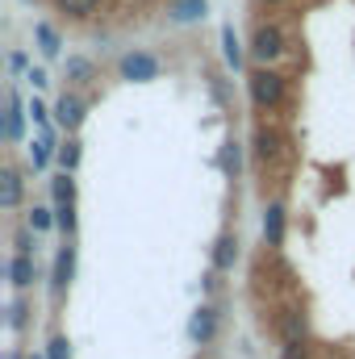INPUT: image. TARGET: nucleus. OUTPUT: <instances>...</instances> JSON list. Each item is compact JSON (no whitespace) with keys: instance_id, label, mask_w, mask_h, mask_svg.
<instances>
[{"instance_id":"f257e3e1","label":"nucleus","mask_w":355,"mask_h":359,"mask_svg":"<svg viewBox=\"0 0 355 359\" xmlns=\"http://www.w3.org/2000/svg\"><path fill=\"white\" fill-rule=\"evenodd\" d=\"M247 96L260 113H276L288 100V76L276 67H251L247 72Z\"/></svg>"},{"instance_id":"f03ea898","label":"nucleus","mask_w":355,"mask_h":359,"mask_svg":"<svg viewBox=\"0 0 355 359\" xmlns=\"http://www.w3.org/2000/svg\"><path fill=\"white\" fill-rule=\"evenodd\" d=\"M247 55L255 67H276L284 55H288V34L280 21H260L251 29V42H247Z\"/></svg>"},{"instance_id":"7ed1b4c3","label":"nucleus","mask_w":355,"mask_h":359,"mask_svg":"<svg viewBox=\"0 0 355 359\" xmlns=\"http://www.w3.org/2000/svg\"><path fill=\"white\" fill-rule=\"evenodd\" d=\"M159 72H163L159 55H155V50H142V46H134V50H126V55L117 59V76H121L126 84H155Z\"/></svg>"},{"instance_id":"20e7f679","label":"nucleus","mask_w":355,"mask_h":359,"mask_svg":"<svg viewBox=\"0 0 355 359\" xmlns=\"http://www.w3.org/2000/svg\"><path fill=\"white\" fill-rule=\"evenodd\" d=\"M217 330H222V309L213 301H201L192 309V318H188V343L192 347H209L217 339Z\"/></svg>"},{"instance_id":"39448f33","label":"nucleus","mask_w":355,"mask_h":359,"mask_svg":"<svg viewBox=\"0 0 355 359\" xmlns=\"http://www.w3.org/2000/svg\"><path fill=\"white\" fill-rule=\"evenodd\" d=\"M76 259H80L76 238H63V247L55 251V264H51V301H63V292L72 288V280H76Z\"/></svg>"},{"instance_id":"423d86ee","label":"nucleus","mask_w":355,"mask_h":359,"mask_svg":"<svg viewBox=\"0 0 355 359\" xmlns=\"http://www.w3.org/2000/svg\"><path fill=\"white\" fill-rule=\"evenodd\" d=\"M84 117H88V100H84L80 92H63V96L55 100V126H59L63 134H80Z\"/></svg>"},{"instance_id":"0eeeda50","label":"nucleus","mask_w":355,"mask_h":359,"mask_svg":"<svg viewBox=\"0 0 355 359\" xmlns=\"http://www.w3.org/2000/svg\"><path fill=\"white\" fill-rule=\"evenodd\" d=\"M239 247H243V243H239V234H234V230H222V234H217V243H213V259H209V268L222 271V276H230V271L239 268V255H243Z\"/></svg>"},{"instance_id":"6e6552de","label":"nucleus","mask_w":355,"mask_h":359,"mask_svg":"<svg viewBox=\"0 0 355 359\" xmlns=\"http://www.w3.org/2000/svg\"><path fill=\"white\" fill-rule=\"evenodd\" d=\"M25 121H29V109L21 104L17 88H8V96H4V142H21L25 138Z\"/></svg>"},{"instance_id":"1a4fd4ad","label":"nucleus","mask_w":355,"mask_h":359,"mask_svg":"<svg viewBox=\"0 0 355 359\" xmlns=\"http://www.w3.org/2000/svg\"><path fill=\"white\" fill-rule=\"evenodd\" d=\"M276 330H280V343H309V318L293 305L276 313Z\"/></svg>"},{"instance_id":"9d476101","label":"nucleus","mask_w":355,"mask_h":359,"mask_svg":"<svg viewBox=\"0 0 355 359\" xmlns=\"http://www.w3.org/2000/svg\"><path fill=\"white\" fill-rule=\"evenodd\" d=\"M21 201H25V180L13 163H4L0 168V209L13 213V209H21Z\"/></svg>"},{"instance_id":"9b49d317","label":"nucleus","mask_w":355,"mask_h":359,"mask_svg":"<svg viewBox=\"0 0 355 359\" xmlns=\"http://www.w3.org/2000/svg\"><path fill=\"white\" fill-rule=\"evenodd\" d=\"M284 234H288V213L280 201H267L264 205V243L267 247H284Z\"/></svg>"},{"instance_id":"f8f14e48","label":"nucleus","mask_w":355,"mask_h":359,"mask_svg":"<svg viewBox=\"0 0 355 359\" xmlns=\"http://www.w3.org/2000/svg\"><path fill=\"white\" fill-rule=\"evenodd\" d=\"M222 59H226V67L230 72H243L247 67V46H243V38H239V29H234V21H226L222 25Z\"/></svg>"},{"instance_id":"ddd939ff","label":"nucleus","mask_w":355,"mask_h":359,"mask_svg":"<svg viewBox=\"0 0 355 359\" xmlns=\"http://www.w3.org/2000/svg\"><path fill=\"white\" fill-rule=\"evenodd\" d=\"M209 17V0H168V21L172 25H196Z\"/></svg>"},{"instance_id":"4468645a","label":"nucleus","mask_w":355,"mask_h":359,"mask_svg":"<svg viewBox=\"0 0 355 359\" xmlns=\"http://www.w3.org/2000/svg\"><path fill=\"white\" fill-rule=\"evenodd\" d=\"M4 271H8V284H13L17 292H25V288L38 280V264H34V255H8V259H4Z\"/></svg>"},{"instance_id":"2eb2a0df","label":"nucleus","mask_w":355,"mask_h":359,"mask_svg":"<svg viewBox=\"0 0 355 359\" xmlns=\"http://www.w3.org/2000/svg\"><path fill=\"white\" fill-rule=\"evenodd\" d=\"M63 76H67V84L88 88L92 80H96V63H92L88 55H67L63 59Z\"/></svg>"},{"instance_id":"dca6fc26","label":"nucleus","mask_w":355,"mask_h":359,"mask_svg":"<svg viewBox=\"0 0 355 359\" xmlns=\"http://www.w3.org/2000/svg\"><path fill=\"white\" fill-rule=\"evenodd\" d=\"M251 155H255V163H272L276 155H280V134L276 130H267V126H260L255 134H251Z\"/></svg>"},{"instance_id":"f3484780","label":"nucleus","mask_w":355,"mask_h":359,"mask_svg":"<svg viewBox=\"0 0 355 359\" xmlns=\"http://www.w3.org/2000/svg\"><path fill=\"white\" fill-rule=\"evenodd\" d=\"M55 159H59V138H46V134L29 138V163H34V172H46Z\"/></svg>"},{"instance_id":"a211bd4d","label":"nucleus","mask_w":355,"mask_h":359,"mask_svg":"<svg viewBox=\"0 0 355 359\" xmlns=\"http://www.w3.org/2000/svg\"><path fill=\"white\" fill-rule=\"evenodd\" d=\"M34 42L42 50V59H59L63 55V38H59V29L51 21H34Z\"/></svg>"},{"instance_id":"6ab92c4d","label":"nucleus","mask_w":355,"mask_h":359,"mask_svg":"<svg viewBox=\"0 0 355 359\" xmlns=\"http://www.w3.org/2000/svg\"><path fill=\"white\" fill-rule=\"evenodd\" d=\"M217 168H222L226 180H239V172H243V142H239V138H226V142H222Z\"/></svg>"},{"instance_id":"aec40b11","label":"nucleus","mask_w":355,"mask_h":359,"mask_svg":"<svg viewBox=\"0 0 355 359\" xmlns=\"http://www.w3.org/2000/svg\"><path fill=\"white\" fill-rule=\"evenodd\" d=\"M80 159H84V142H80V134H67V142H59V168L63 172H72L76 176V168H80Z\"/></svg>"},{"instance_id":"412c9836","label":"nucleus","mask_w":355,"mask_h":359,"mask_svg":"<svg viewBox=\"0 0 355 359\" xmlns=\"http://www.w3.org/2000/svg\"><path fill=\"white\" fill-rule=\"evenodd\" d=\"M25 226H29L34 234H51V230H59V222H55V205H29Z\"/></svg>"},{"instance_id":"4be33fe9","label":"nucleus","mask_w":355,"mask_h":359,"mask_svg":"<svg viewBox=\"0 0 355 359\" xmlns=\"http://www.w3.org/2000/svg\"><path fill=\"white\" fill-rule=\"evenodd\" d=\"M51 4H55V13H63L72 21H88V17H96V8H100V0H51Z\"/></svg>"},{"instance_id":"5701e85b","label":"nucleus","mask_w":355,"mask_h":359,"mask_svg":"<svg viewBox=\"0 0 355 359\" xmlns=\"http://www.w3.org/2000/svg\"><path fill=\"white\" fill-rule=\"evenodd\" d=\"M76 176L72 172H59V176L51 180V205H76Z\"/></svg>"},{"instance_id":"b1692460","label":"nucleus","mask_w":355,"mask_h":359,"mask_svg":"<svg viewBox=\"0 0 355 359\" xmlns=\"http://www.w3.org/2000/svg\"><path fill=\"white\" fill-rule=\"evenodd\" d=\"M25 109H29V121L38 126V134H51V130H59V126L51 121V113H55V109H46V100H42V96H34Z\"/></svg>"},{"instance_id":"393cba45","label":"nucleus","mask_w":355,"mask_h":359,"mask_svg":"<svg viewBox=\"0 0 355 359\" xmlns=\"http://www.w3.org/2000/svg\"><path fill=\"white\" fill-rule=\"evenodd\" d=\"M55 222H59V234H63V238H76V234H80L76 205H55Z\"/></svg>"},{"instance_id":"a878e982","label":"nucleus","mask_w":355,"mask_h":359,"mask_svg":"<svg viewBox=\"0 0 355 359\" xmlns=\"http://www.w3.org/2000/svg\"><path fill=\"white\" fill-rule=\"evenodd\" d=\"M38 238H42V234H34L29 226L13 230V255H38Z\"/></svg>"},{"instance_id":"bb28decb","label":"nucleus","mask_w":355,"mask_h":359,"mask_svg":"<svg viewBox=\"0 0 355 359\" xmlns=\"http://www.w3.org/2000/svg\"><path fill=\"white\" fill-rule=\"evenodd\" d=\"M25 322H29V301L17 297V301L8 305V330H25Z\"/></svg>"},{"instance_id":"cd10ccee","label":"nucleus","mask_w":355,"mask_h":359,"mask_svg":"<svg viewBox=\"0 0 355 359\" xmlns=\"http://www.w3.org/2000/svg\"><path fill=\"white\" fill-rule=\"evenodd\" d=\"M46 359H72V343H67V334H51V343H46Z\"/></svg>"},{"instance_id":"c85d7f7f","label":"nucleus","mask_w":355,"mask_h":359,"mask_svg":"<svg viewBox=\"0 0 355 359\" xmlns=\"http://www.w3.org/2000/svg\"><path fill=\"white\" fill-rule=\"evenodd\" d=\"M25 84H29L34 92H42L46 84H51V72H46V67H29V72H25Z\"/></svg>"},{"instance_id":"c756f323","label":"nucleus","mask_w":355,"mask_h":359,"mask_svg":"<svg viewBox=\"0 0 355 359\" xmlns=\"http://www.w3.org/2000/svg\"><path fill=\"white\" fill-rule=\"evenodd\" d=\"M29 67H34V63H29L25 50H13V55H8V72H13V76H21V72H29Z\"/></svg>"},{"instance_id":"7c9ffc66","label":"nucleus","mask_w":355,"mask_h":359,"mask_svg":"<svg viewBox=\"0 0 355 359\" xmlns=\"http://www.w3.org/2000/svg\"><path fill=\"white\" fill-rule=\"evenodd\" d=\"M280 359H309V347L305 343H284L280 347Z\"/></svg>"},{"instance_id":"2f4dec72","label":"nucleus","mask_w":355,"mask_h":359,"mask_svg":"<svg viewBox=\"0 0 355 359\" xmlns=\"http://www.w3.org/2000/svg\"><path fill=\"white\" fill-rule=\"evenodd\" d=\"M209 88H213V100H217V104H226V84H222V80H209Z\"/></svg>"},{"instance_id":"473e14b6","label":"nucleus","mask_w":355,"mask_h":359,"mask_svg":"<svg viewBox=\"0 0 355 359\" xmlns=\"http://www.w3.org/2000/svg\"><path fill=\"white\" fill-rule=\"evenodd\" d=\"M217 276H222V271H205V280H201V284H205V292H213V288H217Z\"/></svg>"},{"instance_id":"72a5a7b5","label":"nucleus","mask_w":355,"mask_h":359,"mask_svg":"<svg viewBox=\"0 0 355 359\" xmlns=\"http://www.w3.org/2000/svg\"><path fill=\"white\" fill-rule=\"evenodd\" d=\"M260 4H267V8H280V4H288V0H260Z\"/></svg>"},{"instance_id":"f704fd0d","label":"nucleus","mask_w":355,"mask_h":359,"mask_svg":"<svg viewBox=\"0 0 355 359\" xmlns=\"http://www.w3.org/2000/svg\"><path fill=\"white\" fill-rule=\"evenodd\" d=\"M29 359H46V351H29Z\"/></svg>"},{"instance_id":"c9c22d12","label":"nucleus","mask_w":355,"mask_h":359,"mask_svg":"<svg viewBox=\"0 0 355 359\" xmlns=\"http://www.w3.org/2000/svg\"><path fill=\"white\" fill-rule=\"evenodd\" d=\"M4 359H21V355H17V351H13V355H4Z\"/></svg>"}]
</instances>
